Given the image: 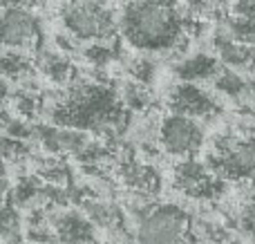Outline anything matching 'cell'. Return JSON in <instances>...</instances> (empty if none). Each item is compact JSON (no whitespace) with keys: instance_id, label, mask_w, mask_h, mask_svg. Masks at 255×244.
<instances>
[{"instance_id":"obj_1","label":"cell","mask_w":255,"mask_h":244,"mask_svg":"<svg viewBox=\"0 0 255 244\" xmlns=\"http://www.w3.org/2000/svg\"><path fill=\"white\" fill-rule=\"evenodd\" d=\"M130 112L121 94L108 81H72L47 106L54 125L92 134H110L126 128Z\"/></svg>"},{"instance_id":"obj_2","label":"cell","mask_w":255,"mask_h":244,"mask_svg":"<svg viewBox=\"0 0 255 244\" xmlns=\"http://www.w3.org/2000/svg\"><path fill=\"white\" fill-rule=\"evenodd\" d=\"M119 36L145 56L181 52L190 40L184 7L177 0H128L119 11Z\"/></svg>"},{"instance_id":"obj_3","label":"cell","mask_w":255,"mask_h":244,"mask_svg":"<svg viewBox=\"0 0 255 244\" xmlns=\"http://www.w3.org/2000/svg\"><path fill=\"white\" fill-rule=\"evenodd\" d=\"M206 164L226 184L255 186V125L238 121L213 137Z\"/></svg>"},{"instance_id":"obj_4","label":"cell","mask_w":255,"mask_h":244,"mask_svg":"<svg viewBox=\"0 0 255 244\" xmlns=\"http://www.w3.org/2000/svg\"><path fill=\"white\" fill-rule=\"evenodd\" d=\"M61 25L81 45L112 40L119 36V13L106 0H72L61 9Z\"/></svg>"},{"instance_id":"obj_5","label":"cell","mask_w":255,"mask_h":244,"mask_svg":"<svg viewBox=\"0 0 255 244\" xmlns=\"http://www.w3.org/2000/svg\"><path fill=\"white\" fill-rule=\"evenodd\" d=\"M134 244H195V218L175 202L152 204L139 218Z\"/></svg>"},{"instance_id":"obj_6","label":"cell","mask_w":255,"mask_h":244,"mask_svg":"<svg viewBox=\"0 0 255 244\" xmlns=\"http://www.w3.org/2000/svg\"><path fill=\"white\" fill-rule=\"evenodd\" d=\"M172 188L179 193L181 197L197 204H215L224 195L226 182L220 179L211 170L206 161H199L197 157H186V159H177L172 166L170 175Z\"/></svg>"},{"instance_id":"obj_7","label":"cell","mask_w":255,"mask_h":244,"mask_svg":"<svg viewBox=\"0 0 255 244\" xmlns=\"http://www.w3.org/2000/svg\"><path fill=\"white\" fill-rule=\"evenodd\" d=\"M157 143L163 155L175 159L197 157L204 146V128L197 119L168 112L157 121Z\"/></svg>"},{"instance_id":"obj_8","label":"cell","mask_w":255,"mask_h":244,"mask_svg":"<svg viewBox=\"0 0 255 244\" xmlns=\"http://www.w3.org/2000/svg\"><path fill=\"white\" fill-rule=\"evenodd\" d=\"M0 47L36 52L43 47V25L31 9L0 7Z\"/></svg>"},{"instance_id":"obj_9","label":"cell","mask_w":255,"mask_h":244,"mask_svg":"<svg viewBox=\"0 0 255 244\" xmlns=\"http://www.w3.org/2000/svg\"><path fill=\"white\" fill-rule=\"evenodd\" d=\"M166 108L168 112L197 121H211L222 115V103L208 90L193 81H175L166 92Z\"/></svg>"},{"instance_id":"obj_10","label":"cell","mask_w":255,"mask_h":244,"mask_svg":"<svg viewBox=\"0 0 255 244\" xmlns=\"http://www.w3.org/2000/svg\"><path fill=\"white\" fill-rule=\"evenodd\" d=\"M211 49L222 65L238 70L242 74H255V45H247L242 40H238L224 22L215 27L211 36Z\"/></svg>"},{"instance_id":"obj_11","label":"cell","mask_w":255,"mask_h":244,"mask_svg":"<svg viewBox=\"0 0 255 244\" xmlns=\"http://www.w3.org/2000/svg\"><path fill=\"white\" fill-rule=\"evenodd\" d=\"M34 65L40 76L54 85H70L76 79V67L67 54L58 52L56 47H40L34 52Z\"/></svg>"},{"instance_id":"obj_12","label":"cell","mask_w":255,"mask_h":244,"mask_svg":"<svg viewBox=\"0 0 255 244\" xmlns=\"http://www.w3.org/2000/svg\"><path fill=\"white\" fill-rule=\"evenodd\" d=\"M119 168H121L119 173L124 184L136 195L154 197L159 193V188H161V177H159V173L150 164L136 161L134 157H128V159L121 161Z\"/></svg>"},{"instance_id":"obj_13","label":"cell","mask_w":255,"mask_h":244,"mask_svg":"<svg viewBox=\"0 0 255 244\" xmlns=\"http://www.w3.org/2000/svg\"><path fill=\"white\" fill-rule=\"evenodd\" d=\"M220 70H222L220 58L215 54H206V52H195L172 65V74H175L177 81H193V83L213 81Z\"/></svg>"},{"instance_id":"obj_14","label":"cell","mask_w":255,"mask_h":244,"mask_svg":"<svg viewBox=\"0 0 255 244\" xmlns=\"http://www.w3.org/2000/svg\"><path fill=\"white\" fill-rule=\"evenodd\" d=\"M54 236L63 244H85L94 240V227L88 215L65 211L54 220Z\"/></svg>"},{"instance_id":"obj_15","label":"cell","mask_w":255,"mask_h":244,"mask_svg":"<svg viewBox=\"0 0 255 244\" xmlns=\"http://www.w3.org/2000/svg\"><path fill=\"white\" fill-rule=\"evenodd\" d=\"M34 58H29L25 52H18V49L0 47V76L13 81V83H22L25 88H34L29 83V79H34Z\"/></svg>"},{"instance_id":"obj_16","label":"cell","mask_w":255,"mask_h":244,"mask_svg":"<svg viewBox=\"0 0 255 244\" xmlns=\"http://www.w3.org/2000/svg\"><path fill=\"white\" fill-rule=\"evenodd\" d=\"M119 94H121V101H124L126 110L130 115H148L152 110V103H154L152 90H150V85L141 83V81L128 79L121 85Z\"/></svg>"},{"instance_id":"obj_17","label":"cell","mask_w":255,"mask_h":244,"mask_svg":"<svg viewBox=\"0 0 255 244\" xmlns=\"http://www.w3.org/2000/svg\"><path fill=\"white\" fill-rule=\"evenodd\" d=\"M229 222H233L242 236L255 238V186H242V197L229 215Z\"/></svg>"},{"instance_id":"obj_18","label":"cell","mask_w":255,"mask_h":244,"mask_svg":"<svg viewBox=\"0 0 255 244\" xmlns=\"http://www.w3.org/2000/svg\"><path fill=\"white\" fill-rule=\"evenodd\" d=\"M215 92L224 94L229 99H235V101H242L244 97H249V83L242 76V72L231 70V67L222 65V70L217 72V76L211 81Z\"/></svg>"},{"instance_id":"obj_19","label":"cell","mask_w":255,"mask_h":244,"mask_svg":"<svg viewBox=\"0 0 255 244\" xmlns=\"http://www.w3.org/2000/svg\"><path fill=\"white\" fill-rule=\"evenodd\" d=\"M81 56L90 67L97 70H106V65L115 63L119 58V45L117 38L112 40H94V43H85V47L81 49Z\"/></svg>"},{"instance_id":"obj_20","label":"cell","mask_w":255,"mask_h":244,"mask_svg":"<svg viewBox=\"0 0 255 244\" xmlns=\"http://www.w3.org/2000/svg\"><path fill=\"white\" fill-rule=\"evenodd\" d=\"M13 108H16V112L22 119L31 121L45 110V103H43V99L34 92V88H22L13 94Z\"/></svg>"},{"instance_id":"obj_21","label":"cell","mask_w":255,"mask_h":244,"mask_svg":"<svg viewBox=\"0 0 255 244\" xmlns=\"http://www.w3.org/2000/svg\"><path fill=\"white\" fill-rule=\"evenodd\" d=\"M31 150L25 143V139H16L9 137V134H2L0 137V159L9 161V164H20V161L29 159Z\"/></svg>"},{"instance_id":"obj_22","label":"cell","mask_w":255,"mask_h":244,"mask_svg":"<svg viewBox=\"0 0 255 244\" xmlns=\"http://www.w3.org/2000/svg\"><path fill=\"white\" fill-rule=\"evenodd\" d=\"M222 22L238 40H242L247 45H255V16H224Z\"/></svg>"},{"instance_id":"obj_23","label":"cell","mask_w":255,"mask_h":244,"mask_svg":"<svg viewBox=\"0 0 255 244\" xmlns=\"http://www.w3.org/2000/svg\"><path fill=\"white\" fill-rule=\"evenodd\" d=\"M154 74H157V65H154L150 58L143 56H136L128 63V79H134V81H141V83L150 85L154 81Z\"/></svg>"},{"instance_id":"obj_24","label":"cell","mask_w":255,"mask_h":244,"mask_svg":"<svg viewBox=\"0 0 255 244\" xmlns=\"http://www.w3.org/2000/svg\"><path fill=\"white\" fill-rule=\"evenodd\" d=\"M2 132L9 134V137L25 139V141H27L29 137H34V125H31L27 119H9Z\"/></svg>"},{"instance_id":"obj_25","label":"cell","mask_w":255,"mask_h":244,"mask_svg":"<svg viewBox=\"0 0 255 244\" xmlns=\"http://www.w3.org/2000/svg\"><path fill=\"white\" fill-rule=\"evenodd\" d=\"M31 4H36V0H0V7H25V9H31Z\"/></svg>"},{"instance_id":"obj_26","label":"cell","mask_w":255,"mask_h":244,"mask_svg":"<svg viewBox=\"0 0 255 244\" xmlns=\"http://www.w3.org/2000/svg\"><path fill=\"white\" fill-rule=\"evenodd\" d=\"M9 94H11V85H9V79L0 76V103H2L4 99H9Z\"/></svg>"},{"instance_id":"obj_27","label":"cell","mask_w":255,"mask_h":244,"mask_svg":"<svg viewBox=\"0 0 255 244\" xmlns=\"http://www.w3.org/2000/svg\"><path fill=\"white\" fill-rule=\"evenodd\" d=\"M7 121H9V117H7V110L2 108V103H0V132L4 130V125H7Z\"/></svg>"},{"instance_id":"obj_28","label":"cell","mask_w":255,"mask_h":244,"mask_svg":"<svg viewBox=\"0 0 255 244\" xmlns=\"http://www.w3.org/2000/svg\"><path fill=\"white\" fill-rule=\"evenodd\" d=\"M247 83H249V97L255 101V74H251V79H249Z\"/></svg>"},{"instance_id":"obj_29","label":"cell","mask_w":255,"mask_h":244,"mask_svg":"<svg viewBox=\"0 0 255 244\" xmlns=\"http://www.w3.org/2000/svg\"><path fill=\"white\" fill-rule=\"evenodd\" d=\"M85 244H99V242H94V240H90V242H85Z\"/></svg>"},{"instance_id":"obj_30","label":"cell","mask_w":255,"mask_h":244,"mask_svg":"<svg viewBox=\"0 0 255 244\" xmlns=\"http://www.w3.org/2000/svg\"><path fill=\"white\" fill-rule=\"evenodd\" d=\"M124 2H128V0H124Z\"/></svg>"}]
</instances>
